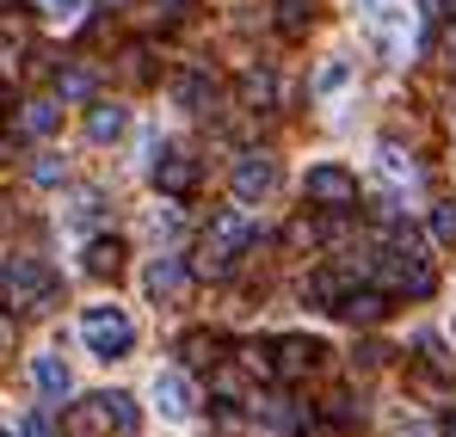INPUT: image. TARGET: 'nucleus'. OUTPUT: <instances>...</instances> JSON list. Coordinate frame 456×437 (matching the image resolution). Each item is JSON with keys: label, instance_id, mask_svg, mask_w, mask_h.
<instances>
[{"label": "nucleus", "instance_id": "obj_38", "mask_svg": "<svg viewBox=\"0 0 456 437\" xmlns=\"http://www.w3.org/2000/svg\"><path fill=\"white\" fill-rule=\"evenodd\" d=\"M0 6H12V0H0Z\"/></svg>", "mask_w": 456, "mask_h": 437}, {"label": "nucleus", "instance_id": "obj_13", "mask_svg": "<svg viewBox=\"0 0 456 437\" xmlns=\"http://www.w3.org/2000/svg\"><path fill=\"white\" fill-rule=\"evenodd\" d=\"M56 124H62V99H25V105H19V130H25L31 142L56 136Z\"/></svg>", "mask_w": 456, "mask_h": 437}, {"label": "nucleus", "instance_id": "obj_37", "mask_svg": "<svg viewBox=\"0 0 456 437\" xmlns=\"http://www.w3.org/2000/svg\"><path fill=\"white\" fill-rule=\"evenodd\" d=\"M0 437H19V432H0Z\"/></svg>", "mask_w": 456, "mask_h": 437}, {"label": "nucleus", "instance_id": "obj_28", "mask_svg": "<svg viewBox=\"0 0 456 437\" xmlns=\"http://www.w3.org/2000/svg\"><path fill=\"white\" fill-rule=\"evenodd\" d=\"M432 234H438L444 247H456V198H444V204L432 210Z\"/></svg>", "mask_w": 456, "mask_h": 437}, {"label": "nucleus", "instance_id": "obj_6", "mask_svg": "<svg viewBox=\"0 0 456 437\" xmlns=\"http://www.w3.org/2000/svg\"><path fill=\"white\" fill-rule=\"evenodd\" d=\"M327 358V345L321 339H303V333H290V339H272V364H278V382H303L314 376Z\"/></svg>", "mask_w": 456, "mask_h": 437}, {"label": "nucleus", "instance_id": "obj_10", "mask_svg": "<svg viewBox=\"0 0 456 437\" xmlns=\"http://www.w3.org/2000/svg\"><path fill=\"white\" fill-rule=\"evenodd\" d=\"M154 407H160L167 419H191V407H198L191 376H185V369H160V376H154Z\"/></svg>", "mask_w": 456, "mask_h": 437}, {"label": "nucleus", "instance_id": "obj_2", "mask_svg": "<svg viewBox=\"0 0 456 437\" xmlns=\"http://www.w3.org/2000/svg\"><path fill=\"white\" fill-rule=\"evenodd\" d=\"M247 247H253V222L240 216V210H216L210 228H204V240H198V271L204 278H228Z\"/></svg>", "mask_w": 456, "mask_h": 437}, {"label": "nucleus", "instance_id": "obj_19", "mask_svg": "<svg viewBox=\"0 0 456 437\" xmlns=\"http://www.w3.org/2000/svg\"><path fill=\"white\" fill-rule=\"evenodd\" d=\"M99 401H105V413H111V432H118V437H136L142 413H136V401H130L124 388H111V394H99Z\"/></svg>", "mask_w": 456, "mask_h": 437}, {"label": "nucleus", "instance_id": "obj_17", "mask_svg": "<svg viewBox=\"0 0 456 437\" xmlns=\"http://www.w3.org/2000/svg\"><path fill=\"white\" fill-rule=\"evenodd\" d=\"M179 352H185V364H191V369H216V364H223V352H228V339H223V333H191Z\"/></svg>", "mask_w": 456, "mask_h": 437}, {"label": "nucleus", "instance_id": "obj_5", "mask_svg": "<svg viewBox=\"0 0 456 437\" xmlns=\"http://www.w3.org/2000/svg\"><path fill=\"white\" fill-rule=\"evenodd\" d=\"M149 179H154L160 198H191V185H198V160H191L185 148H154Z\"/></svg>", "mask_w": 456, "mask_h": 437}, {"label": "nucleus", "instance_id": "obj_23", "mask_svg": "<svg viewBox=\"0 0 456 437\" xmlns=\"http://www.w3.org/2000/svg\"><path fill=\"white\" fill-rule=\"evenodd\" d=\"M62 216H69V228H86V222H99V216H105V198H99V191H75Z\"/></svg>", "mask_w": 456, "mask_h": 437}, {"label": "nucleus", "instance_id": "obj_15", "mask_svg": "<svg viewBox=\"0 0 456 437\" xmlns=\"http://www.w3.org/2000/svg\"><path fill=\"white\" fill-rule=\"evenodd\" d=\"M179 105L198 111V117H210V111H216V74L185 69V74H179Z\"/></svg>", "mask_w": 456, "mask_h": 437}, {"label": "nucleus", "instance_id": "obj_25", "mask_svg": "<svg viewBox=\"0 0 456 437\" xmlns=\"http://www.w3.org/2000/svg\"><path fill=\"white\" fill-rule=\"evenodd\" d=\"M346 80H352V62H346V56H333V62H327V69L314 74V93H321V99H327V93H339V86H346Z\"/></svg>", "mask_w": 456, "mask_h": 437}, {"label": "nucleus", "instance_id": "obj_18", "mask_svg": "<svg viewBox=\"0 0 456 437\" xmlns=\"http://www.w3.org/2000/svg\"><path fill=\"white\" fill-rule=\"evenodd\" d=\"M31 376H37V388H44L50 401H62V394H69V364H62L56 352H44V358H31Z\"/></svg>", "mask_w": 456, "mask_h": 437}, {"label": "nucleus", "instance_id": "obj_16", "mask_svg": "<svg viewBox=\"0 0 456 437\" xmlns=\"http://www.w3.org/2000/svg\"><path fill=\"white\" fill-rule=\"evenodd\" d=\"M80 265H86V278H118L124 271V240H86Z\"/></svg>", "mask_w": 456, "mask_h": 437}, {"label": "nucleus", "instance_id": "obj_12", "mask_svg": "<svg viewBox=\"0 0 456 437\" xmlns=\"http://www.w3.org/2000/svg\"><path fill=\"white\" fill-rule=\"evenodd\" d=\"M333 314L352 320V327H377L382 314H388V295L382 290H346L339 302H333Z\"/></svg>", "mask_w": 456, "mask_h": 437}, {"label": "nucleus", "instance_id": "obj_11", "mask_svg": "<svg viewBox=\"0 0 456 437\" xmlns=\"http://www.w3.org/2000/svg\"><path fill=\"white\" fill-rule=\"evenodd\" d=\"M62 437H111V413H105V401L93 394V401L62 407Z\"/></svg>", "mask_w": 456, "mask_h": 437}, {"label": "nucleus", "instance_id": "obj_35", "mask_svg": "<svg viewBox=\"0 0 456 437\" xmlns=\"http://www.w3.org/2000/svg\"><path fill=\"white\" fill-rule=\"evenodd\" d=\"M444 437H456V413H451V425H444Z\"/></svg>", "mask_w": 456, "mask_h": 437}, {"label": "nucleus", "instance_id": "obj_27", "mask_svg": "<svg viewBox=\"0 0 456 437\" xmlns=\"http://www.w3.org/2000/svg\"><path fill=\"white\" fill-rule=\"evenodd\" d=\"M31 179H37V185H62V179H69V160H56V154H37V160H31Z\"/></svg>", "mask_w": 456, "mask_h": 437}, {"label": "nucleus", "instance_id": "obj_33", "mask_svg": "<svg viewBox=\"0 0 456 437\" xmlns=\"http://www.w3.org/2000/svg\"><path fill=\"white\" fill-rule=\"evenodd\" d=\"M12 339H19V327H12V320H6V314H0V352H6V345H12Z\"/></svg>", "mask_w": 456, "mask_h": 437}, {"label": "nucleus", "instance_id": "obj_29", "mask_svg": "<svg viewBox=\"0 0 456 437\" xmlns=\"http://www.w3.org/2000/svg\"><path fill=\"white\" fill-rule=\"evenodd\" d=\"M44 12H50L56 25H69V19H80V12H86V0H44Z\"/></svg>", "mask_w": 456, "mask_h": 437}, {"label": "nucleus", "instance_id": "obj_22", "mask_svg": "<svg viewBox=\"0 0 456 437\" xmlns=\"http://www.w3.org/2000/svg\"><path fill=\"white\" fill-rule=\"evenodd\" d=\"M56 99H62V105L93 99V74H86V69H62V74H56Z\"/></svg>", "mask_w": 456, "mask_h": 437}, {"label": "nucleus", "instance_id": "obj_30", "mask_svg": "<svg viewBox=\"0 0 456 437\" xmlns=\"http://www.w3.org/2000/svg\"><path fill=\"white\" fill-rule=\"evenodd\" d=\"M19 437H56L50 413H25V419H19Z\"/></svg>", "mask_w": 456, "mask_h": 437}, {"label": "nucleus", "instance_id": "obj_7", "mask_svg": "<svg viewBox=\"0 0 456 437\" xmlns=\"http://www.w3.org/2000/svg\"><path fill=\"white\" fill-rule=\"evenodd\" d=\"M278 191V160L272 154H240L234 160V198L240 204H265Z\"/></svg>", "mask_w": 456, "mask_h": 437}, {"label": "nucleus", "instance_id": "obj_20", "mask_svg": "<svg viewBox=\"0 0 456 437\" xmlns=\"http://www.w3.org/2000/svg\"><path fill=\"white\" fill-rule=\"evenodd\" d=\"M278 31L284 37H308L314 31V0H278Z\"/></svg>", "mask_w": 456, "mask_h": 437}, {"label": "nucleus", "instance_id": "obj_1", "mask_svg": "<svg viewBox=\"0 0 456 437\" xmlns=\"http://www.w3.org/2000/svg\"><path fill=\"white\" fill-rule=\"evenodd\" d=\"M0 295H6L12 308H37V314H50V308L62 302V284H56V271H50L44 259L12 253V259L0 265Z\"/></svg>", "mask_w": 456, "mask_h": 437}, {"label": "nucleus", "instance_id": "obj_26", "mask_svg": "<svg viewBox=\"0 0 456 437\" xmlns=\"http://www.w3.org/2000/svg\"><path fill=\"white\" fill-rule=\"evenodd\" d=\"M327 419H333V425H364V401L333 394V401H327Z\"/></svg>", "mask_w": 456, "mask_h": 437}, {"label": "nucleus", "instance_id": "obj_4", "mask_svg": "<svg viewBox=\"0 0 456 437\" xmlns=\"http://www.w3.org/2000/svg\"><path fill=\"white\" fill-rule=\"evenodd\" d=\"M303 198L314 204V210H352L358 204V179L339 166V160H321V166H308V179H303Z\"/></svg>", "mask_w": 456, "mask_h": 437}, {"label": "nucleus", "instance_id": "obj_14", "mask_svg": "<svg viewBox=\"0 0 456 437\" xmlns=\"http://www.w3.org/2000/svg\"><path fill=\"white\" fill-rule=\"evenodd\" d=\"M124 130H130V111H124V105L99 99V105L86 111V142H99V148H105V142H118Z\"/></svg>", "mask_w": 456, "mask_h": 437}, {"label": "nucleus", "instance_id": "obj_32", "mask_svg": "<svg viewBox=\"0 0 456 437\" xmlns=\"http://www.w3.org/2000/svg\"><path fill=\"white\" fill-rule=\"evenodd\" d=\"M179 12H191V0H160V19H179Z\"/></svg>", "mask_w": 456, "mask_h": 437}, {"label": "nucleus", "instance_id": "obj_34", "mask_svg": "<svg viewBox=\"0 0 456 437\" xmlns=\"http://www.w3.org/2000/svg\"><path fill=\"white\" fill-rule=\"evenodd\" d=\"M444 56H451V74H456V31H451V44H444Z\"/></svg>", "mask_w": 456, "mask_h": 437}, {"label": "nucleus", "instance_id": "obj_9", "mask_svg": "<svg viewBox=\"0 0 456 437\" xmlns=\"http://www.w3.org/2000/svg\"><path fill=\"white\" fill-rule=\"evenodd\" d=\"M142 290H149L154 302H185V290H191V265H185V259H154L149 271H142Z\"/></svg>", "mask_w": 456, "mask_h": 437}, {"label": "nucleus", "instance_id": "obj_8", "mask_svg": "<svg viewBox=\"0 0 456 437\" xmlns=\"http://www.w3.org/2000/svg\"><path fill=\"white\" fill-rule=\"evenodd\" d=\"M253 419H259V425H272V432H308L321 413L303 407L297 394H259V401H253Z\"/></svg>", "mask_w": 456, "mask_h": 437}, {"label": "nucleus", "instance_id": "obj_36", "mask_svg": "<svg viewBox=\"0 0 456 437\" xmlns=\"http://www.w3.org/2000/svg\"><path fill=\"white\" fill-rule=\"evenodd\" d=\"M0 117H6V86H0Z\"/></svg>", "mask_w": 456, "mask_h": 437}, {"label": "nucleus", "instance_id": "obj_21", "mask_svg": "<svg viewBox=\"0 0 456 437\" xmlns=\"http://www.w3.org/2000/svg\"><path fill=\"white\" fill-rule=\"evenodd\" d=\"M272 99H278V80H272V74H265V69L240 74V105H247V111H265Z\"/></svg>", "mask_w": 456, "mask_h": 437}, {"label": "nucleus", "instance_id": "obj_24", "mask_svg": "<svg viewBox=\"0 0 456 437\" xmlns=\"http://www.w3.org/2000/svg\"><path fill=\"white\" fill-rule=\"evenodd\" d=\"M210 425H216V437H247V413L234 401H216L210 407Z\"/></svg>", "mask_w": 456, "mask_h": 437}, {"label": "nucleus", "instance_id": "obj_3", "mask_svg": "<svg viewBox=\"0 0 456 437\" xmlns=\"http://www.w3.org/2000/svg\"><path fill=\"white\" fill-rule=\"evenodd\" d=\"M80 339L93 345V358H124L130 345H136V327H130V314L124 308H111V302H99V308H86L80 314Z\"/></svg>", "mask_w": 456, "mask_h": 437}, {"label": "nucleus", "instance_id": "obj_31", "mask_svg": "<svg viewBox=\"0 0 456 437\" xmlns=\"http://www.w3.org/2000/svg\"><path fill=\"white\" fill-rule=\"evenodd\" d=\"M432 6V19H444V25H456V0H426Z\"/></svg>", "mask_w": 456, "mask_h": 437}]
</instances>
